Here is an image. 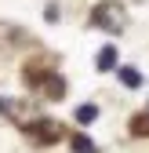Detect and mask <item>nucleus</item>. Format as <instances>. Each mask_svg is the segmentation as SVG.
Here are the masks:
<instances>
[{
	"label": "nucleus",
	"mask_w": 149,
	"mask_h": 153,
	"mask_svg": "<svg viewBox=\"0 0 149 153\" xmlns=\"http://www.w3.org/2000/svg\"><path fill=\"white\" fill-rule=\"evenodd\" d=\"M91 22H95L98 29H105V33H124L127 11L117 4V0H102V4H95V11H91Z\"/></svg>",
	"instance_id": "f257e3e1"
},
{
	"label": "nucleus",
	"mask_w": 149,
	"mask_h": 153,
	"mask_svg": "<svg viewBox=\"0 0 149 153\" xmlns=\"http://www.w3.org/2000/svg\"><path fill=\"white\" fill-rule=\"evenodd\" d=\"M26 40V33H18L11 22H0V51H11V48H18Z\"/></svg>",
	"instance_id": "f03ea898"
},
{
	"label": "nucleus",
	"mask_w": 149,
	"mask_h": 153,
	"mask_svg": "<svg viewBox=\"0 0 149 153\" xmlns=\"http://www.w3.org/2000/svg\"><path fill=\"white\" fill-rule=\"evenodd\" d=\"M95 66H98L102 73H105V69H117V48H109V44H105V48L98 51V59H95Z\"/></svg>",
	"instance_id": "7ed1b4c3"
},
{
	"label": "nucleus",
	"mask_w": 149,
	"mask_h": 153,
	"mask_svg": "<svg viewBox=\"0 0 149 153\" xmlns=\"http://www.w3.org/2000/svg\"><path fill=\"white\" fill-rule=\"evenodd\" d=\"M120 80H124V88H138L142 84V73L135 66H120Z\"/></svg>",
	"instance_id": "20e7f679"
},
{
	"label": "nucleus",
	"mask_w": 149,
	"mask_h": 153,
	"mask_svg": "<svg viewBox=\"0 0 149 153\" xmlns=\"http://www.w3.org/2000/svg\"><path fill=\"white\" fill-rule=\"evenodd\" d=\"M95 117H98V106H91V102H84V106L77 109V120H80V124H91Z\"/></svg>",
	"instance_id": "39448f33"
},
{
	"label": "nucleus",
	"mask_w": 149,
	"mask_h": 153,
	"mask_svg": "<svg viewBox=\"0 0 149 153\" xmlns=\"http://www.w3.org/2000/svg\"><path fill=\"white\" fill-rule=\"evenodd\" d=\"M47 95H51V99H62V95H66L62 76H47Z\"/></svg>",
	"instance_id": "423d86ee"
},
{
	"label": "nucleus",
	"mask_w": 149,
	"mask_h": 153,
	"mask_svg": "<svg viewBox=\"0 0 149 153\" xmlns=\"http://www.w3.org/2000/svg\"><path fill=\"white\" fill-rule=\"evenodd\" d=\"M73 149H77V153H95V142H91L87 135H80L77 142H73Z\"/></svg>",
	"instance_id": "0eeeda50"
}]
</instances>
